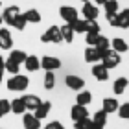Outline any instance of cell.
<instances>
[{
  "mask_svg": "<svg viewBox=\"0 0 129 129\" xmlns=\"http://www.w3.org/2000/svg\"><path fill=\"white\" fill-rule=\"evenodd\" d=\"M6 85H8V89L13 90V92H22V90L28 89L30 79H28V76H24V74H15V76H11V78L6 81Z\"/></svg>",
  "mask_w": 129,
  "mask_h": 129,
  "instance_id": "6da1fadb",
  "label": "cell"
},
{
  "mask_svg": "<svg viewBox=\"0 0 129 129\" xmlns=\"http://www.w3.org/2000/svg\"><path fill=\"white\" fill-rule=\"evenodd\" d=\"M107 20L113 28H124V30L129 28V8L124 9V11H118L113 17H107Z\"/></svg>",
  "mask_w": 129,
  "mask_h": 129,
  "instance_id": "7a4b0ae2",
  "label": "cell"
},
{
  "mask_svg": "<svg viewBox=\"0 0 129 129\" xmlns=\"http://www.w3.org/2000/svg\"><path fill=\"white\" fill-rule=\"evenodd\" d=\"M102 64H103V67L105 68H114V67H118V64H120V54H116V52L114 50H107V52H103V54H102Z\"/></svg>",
  "mask_w": 129,
  "mask_h": 129,
  "instance_id": "3957f363",
  "label": "cell"
},
{
  "mask_svg": "<svg viewBox=\"0 0 129 129\" xmlns=\"http://www.w3.org/2000/svg\"><path fill=\"white\" fill-rule=\"evenodd\" d=\"M41 41L43 43H61V31L57 26H50L48 30H46L43 35H41Z\"/></svg>",
  "mask_w": 129,
  "mask_h": 129,
  "instance_id": "277c9868",
  "label": "cell"
},
{
  "mask_svg": "<svg viewBox=\"0 0 129 129\" xmlns=\"http://www.w3.org/2000/svg\"><path fill=\"white\" fill-rule=\"evenodd\" d=\"M59 15L64 20V24H72L74 20H78V9L72 8V6H63L59 9Z\"/></svg>",
  "mask_w": 129,
  "mask_h": 129,
  "instance_id": "5b68a950",
  "label": "cell"
},
{
  "mask_svg": "<svg viewBox=\"0 0 129 129\" xmlns=\"http://www.w3.org/2000/svg\"><path fill=\"white\" fill-rule=\"evenodd\" d=\"M64 85L68 87V89H72V90H83V87H85V79L83 78H79V76H74V74H68L67 78H64Z\"/></svg>",
  "mask_w": 129,
  "mask_h": 129,
  "instance_id": "8992f818",
  "label": "cell"
},
{
  "mask_svg": "<svg viewBox=\"0 0 129 129\" xmlns=\"http://www.w3.org/2000/svg\"><path fill=\"white\" fill-rule=\"evenodd\" d=\"M41 67H43L46 72H54V70L61 68V59H57L54 55H44L41 59Z\"/></svg>",
  "mask_w": 129,
  "mask_h": 129,
  "instance_id": "52a82bcc",
  "label": "cell"
},
{
  "mask_svg": "<svg viewBox=\"0 0 129 129\" xmlns=\"http://www.w3.org/2000/svg\"><path fill=\"white\" fill-rule=\"evenodd\" d=\"M19 15H20V9L17 8V6H8L6 11L2 13V22H6L8 26H13V22Z\"/></svg>",
  "mask_w": 129,
  "mask_h": 129,
  "instance_id": "ba28073f",
  "label": "cell"
},
{
  "mask_svg": "<svg viewBox=\"0 0 129 129\" xmlns=\"http://www.w3.org/2000/svg\"><path fill=\"white\" fill-rule=\"evenodd\" d=\"M81 13H83L85 20L90 22V20H96V19H98V13H100V11H98V8H96L94 4L85 2V4H83V9H81Z\"/></svg>",
  "mask_w": 129,
  "mask_h": 129,
  "instance_id": "9c48e42d",
  "label": "cell"
},
{
  "mask_svg": "<svg viewBox=\"0 0 129 129\" xmlns=\"http://www.w3.org/2000/svg\"><path fill=\"white\" fill-rule=\"evenodd\" d=\"M13 46V37H11L9 30L0 28V50H9Z\"/></svg>",
  "mask_w": 129,
  "mask_h": 129,
  "instance_id": "30bf717a",
  "label": "cell"
},
{
  "mask_svg": "<svg viewBox=\"0 0 129 129\" xmlns=\"http://www.w3.org/2000/svg\"><path fill=\"white\" fill-rule=\"evenodd\" d=\"M70 116H72L74 122H78V120L89 118V111H87V107H83V105H78V103H76L74 107L70 109Z\"/></svg>",
  "mask_w": 129,
  "mask_h": 129,
  "instance_id": "8fae6325",
  "label": "cell"
},
{
  "mask_svg": "<svg viewBox=\"0 0 129 129\" xmlns=\"http://www.w3.org/2000/svg\"><path fill=\"white\" fill-rule=\"evenodd\" d=\"M90 72H92V76H94L98 81H107L109 79V68H105L103 64H94Z\"/></svg>",
  "mask_w": 129,
  "mask_h": 129,
  "instance_id": "7c38bea8",
  "label": "cell"
},
{
  "mask_svg": "<svg viewBox=\"0 0 129 129\" xmlns=\"http://www.w3.org/2000/svg\"><path fill=\"white\" fill-rule=\"evenodd\" d=\"M102 59V54L96 50V46H87L85 50V61L90 63V64H96V61Z\"/></svg>",
  "mask_w": 129,
  "mask_h": 129,
  "instance_id": "4fadbf2b",
  "label": "cell"
},
{
  "mask_svg": "<svg viewBox=\"0 0 129 129\" xmlns=\"http://www.w3.org/2000/svg\"><path fill=\"white\" fill-rule=\"evenodd\" d=\"M22 100H24V105H26V111H35L39 107V103L43 102L39 96H35V94H26V96H22Z\"/></svg>",
  "mask_w": 129,
  "mask_h": 129,
  "instance_id": "5bb4252c",
  "label": "cell"
},
{
  "mask_svg": "<svg viewBox=\"0 0 129 129\" xmlns=\"http://www.w3.org/2000/svg\"><path fill=\"white\" fill-rule=\"evenodd\" d=\"M50 111H52V103L50 102H41L39 107L35 109L33 113H35V116H37L39 120H43V118H46V116L50 114Z\"/></svg>",
  "mask_w": 129,
  "mask_h": 129,
  "instance_id": "9a60e30c",
  "label": "cell"
},
{
  "mask_svg": "<svg viewBox=\"0 0 129 129\" xmlns=\"http://www.w3.org/2000/svg\"><path fill=\"white\" fill-rule=\"evenodd\" d=\"M22 122H24L26 129H41V120L35 114H24L22 116Z\"/></svg>",
  "mask_w": 129,
  "mask_h": 129,
  "instance_id": "2e32d148",
  "label": "cell"
},
{
  "mask_svg": "<svg viewBox=\"0 0 129 129\" xmlns=\"http://www.w3.org/2000/svg\"><path fill=\"white\" fill-rule=\"evenodd\" d=\"M24 67H26L28 72H35V70L41 68V59L37 55H28L26 61H24Z\"/></svg>",
  "mask_w": 129,
  "mask_h": 129,
  "instance_id": "e0dca14e",
  "label": "cell"
},
{
  "mask_svg": "<svg viewBox=\"0 0 129 129\" xmlns=\"http://www.w3.org/2000/svg\"><path fill=\"white\" fill-rule=\"evenodd\" d=\"M118 100H114V98H103V109L102 111H105L107 114H111V113H116L118 111Z\"/></svg>",
  "mask_w": 129,
  "mask_h": 129,
  "instance_id": "ac0fdd59",
  "label": "cell"
},
{
  "mask_svg": "<svg viewBox=\"0 0 129 129\" xmlns=\"http://www.w3.org/2000/svg\"><path fill=\"white\" fill-rule=\"evenodd\" d=\"M111 44H113V48H111V50H114L116 54H124V52H127V50H129L127 43H125L124 39H120V37L113 39V41H111Z\"/></svg>",
  "mask_w": 129,
  "mask_h": 129,
  "instance_id": "d6986e66",
  "label": "cell"
},
{
  "mask_svg": "<svg viewBox=\"0 0 129 129\" xmlns=\"http://www.w3.org/2000/svg\"><path fill=\"white\" fill-rule=\"evenodd\" d=\"M11 113H15V114H24L26 113V105H24V100L22 98H15L11 102Z\"/></svg>",
  "mask_w": 129,
  "mask_h": 129,
  "instance_id": "ffe728a7",
  "label": "cell"
},
{
  "mask_svg": "<svg viewBox=\"0 0 129 129\" xmlns=\"http://www.w3.org/2000/svg\"><path fill=\"white\" fill-rule=\"evenodd\" d=\"M90 102H92V94H90L89 90H79V92H78V98H76V103H78V105L87 107Z\"/></svg>",
  "mask_w": 129,
  "mask_h": 129,
  "instance_id": "44dd1931",
  "label": "cell"
},
{
  "mask_svg": "<svg viewBox=\"0 0 129 129\" xmlns=\"http://www.w3.org/2000/svg\"><path fill=\"white\" fill-rule=\"evenodd\" d=\"M59 31H61V39L64 41V43H72V39H74V30H72V26H70V24L61 26Z\"/></svg>",
  "mask_w": 129,
  "mask_h": 129,
  "instance_id": "7402d4cb",
  "label": "cell"
},
{
  "mask_svg": "<svg viewBox=\"0 0 129 129\" xmlns=\"http://www.w3.org/2000/svg\"><path fill=\"white\" fill-rule=\"evenodd\" d=\"M72 30H74V33H87V30H89V20H74L72 24Z\"/></svg>",
  "mask_w": 129,
  "mask_h": 129,
  "instance_id": "603a6c76",
  "label": "cell"
},
{
  "mask_svg": "<svg viewBox=\"0 0 129 129\" xmlns=\"http://www.w3.org/2000/svg\"><path fill=\"white\" fill-rule=\"evenodd\" d=\"M92 124L98 127H105V124H107V113L105 111H96L94 118H92Z\"/></svg>",
  "mask_w": 129,
  "mask_h": 129,
  "instance_id": "cb8c5ba5",
  "label": "cell"
},
{
  "mask_svg": "<svg viewBox=\"0 0 129 129\" xmlns=\"http://www.w3.org/2000/svg\"><path fill=\"white\" fill-rule=\"evenodd\" d=\"M26 57H28L26 52H22V50H13V52L9 54L8 59H9V61H13V63H17V64H20V63H24V61H26Z\"/></svg>",
  "mask_w": 129,
  "mask_h": 129,
  "instance_id": "d4e9b609",
  "label": "cell"
},
{
  "mask_svg": "<svg viewBox=\"0 0 129 129\" xmlns=\"http://www.w3.org/2000/svg\"><path fill=\"white\" fill-rule=\"evenodd\" d=\"M24 19H26V22H31V24H37V22H41V13L37 9H28V11H24Z\"/></svg>",
  "mask_w": 129,
  "mask_h": 129,
  "instance_id": "484cf974",
  "label": "cell"
},
{
  "mask_svg": "<svg viewBox=\"0 0 129 129\" xmlns=\"http://www.w3.org/2000/svg\"><path fill=\"white\" fill-rule=\"evenodd\" d=\"M127 85H129V81L127 78H118L114 81V85H113V90H114V94H122L125 89H127Z\"/></svg>",
  "mask_w": 129,
  "mask_h": 129,
  "instance_id": "4316f807",
  "label": "cell"
},
{
  "mask_svg": "<svg viewBox=\"0 0 129 129\" xmlns=\"http://www.w3.org/2000/svg\"><path fill=\"white\" fill-rule=\"evenodd\" d=\"M103 6H105V17H113L118 13V2L116 0H107Z\"/></svg>",
  "mask_w": 129,
  "mask_h": 129,
  "instance_id": "83f0119b",
  "label": "cell"
},
{
  "mask_svg": "<svg viewBox=\"0 0 129 129\" xmlns=\"http://www.w3.org/2000/svg\"><path fill=\"white\" fill-rule=\"evenodd\" d=\"M94 46H96V50L100 52V54H103V52L109 50V39L103 37V35H100V37H98V43H96Z\"/></svg>",
  "mask_w": 129,
  "mask_h": 129,
  "instance_id": "f1b7e54d",
  "label": "cell"
},
{
  "mask_svg": "<svg viewBox=\"0 0 129 129\" xmlns=\"http://www.w3.org/2000/svg\"><path fill=\"white\" fill-rule=\"evenodd\" d=\"M54 87H55V76H54V72H46L44 74V89L52 90Z\"/></svg>",
  "mask_w": 129,
  "mask_h": 129,
  "instance_id": "f546056e",
  "label": "cell"
},
{
  "mask_svg": "<svg viewBox=\"0 0 129 129\" xmlns=\"http://www.w3.org/2000/svg\"><path fill=\"white\" fill-rule=\"evenodd\" d=\"M6 72H9V74H19V70H20V64H17L13 61H9V59H6V67H4Z\"/></svg>",
  "mask_w": 129,
  "mask_h": 129,
  "instance_id": "4dcf8cb0",
  "label": "cell"
},
{
  "mask_svg": "<svg viewBox=\"0 0 129 129\" xmlns=\"http://www.w3.org/2000/svg\"><path fill=\"white\" fill-rule=\"evenodd\" d=\"M74 129H92V120L90 118H83L74 122Z\"/></svg>",
  "mask_w": 129,
  "mask_h": 129,
  "instance_id": "1f68e13d",
  "label": "cell"
},
{
  "mask_svg": "<svg viewBox=\"0 0 129 129\" xmlns=\"http://www.w3.org/2000/svg\"><path fill=\"white\" fill-rule=\"evenodd\" d=\"M9 111H11V102H8V100H0V118H4Z\"/></svg>",
  "mask_w": 129,
  "mask_h": 129,
  "instance_id": "d6a6232c",
  "label": "cell"
},
{
  "mask_svg": "<svg viewBox=\"0 0 129 129\" xmlns=\"http://www.w3.org/2000/svg\"><path fill=\"white\" fill-rule=\"evenodd\" d=\"M26 24H28V22H26V19H24V15H19V17H17V19H15V22H13V28H17V30H24V28H26Z\"/></svg>",
  "mask_w": 129,
  "mask_h": 129,
  "instance_id": "836d02e7",
  "label": "cell"
},
{
  "mask_svg": "<svg viewBox=\"0 0 129 129\" xmlns=\"http://www.w3.org/2000/svg\"><path fill=\"white\" fill-rule=\"evenodd\" d=\"M118 116L124 120H129V103H124L118 107Z\"/></svg>",
  "mask_w": 129,
  "mask_h": 129,
  "instance_id": "e575fe53",
  "label": "cell"
},
{
  "mask_svg": "<svg viewBox=\"0 0 129 129\" xmlns=\"http://www.w3.org/2000/svg\"><path fill=\"white\" fill-rule=\"evenodd\" d=\"M98 37H100V33H87V44L89 46H94L96 43H98Z\"/></svg>",
  "mask_w": 129,
  "mask_h": 129,
  "instance_id": "d590c367",
  "label": "cell"
},
{
  "mask_svg": "<svg viewBox=\"0 0 129 129\" xmlns=\"http://www.w3.org/2000/svg\"><path fill=\"white\" fill-rule=\"evenodd\" d=\"M87 33H100V24L96 20H90L89 22V30H87Z\"/></svg>",
  "mask_w": 129,
  "mask_h": 129,
  "instance_id": "8d00e7d4",
  "label": "cell"
},
{
  "mask_svg": "<svg viewBox=\"0 0 129 129\" xmlns=\"http://www.w3.org/2000/svg\"><path fill=\"white\" fill-rule=\"evenodd\" d=\"M44 129H64V127H63V124H61V122H50V124L46 125Z\"/></svg>",
  "mask_w": 129,
  "mask_h": 129,
  "instance_id": "74e56055",
  "label": "cell"
},
{
  "mask_svg": "<svg viewBox=\"0 0 129 129\" xmlns=\"http://www.w3.org/2000/svg\"><path fill=\"white\" fill-rule=\"evenodd\" d=\"M4 67H6V61H4V57H0V70H4Z\"/></svg>",
  "mask_w": 129,
  "mask_h": 129,
  "instance_id": "f35d334b",
  "label": "cell"
},
{
  "mask_svg": "<svg viewBox=\"0 0 129 129\" xmlns=\"http://www.w3.org/2000/svg\"><path fill=\"white\" fill-rule=\"evenodd\" d=\"M2 79H4V70H0V85H2Z\"/></svg>",
  "mask_w": 129,
  "mask_h": 129,
  "instance_id": "ab89813d",
  "label": "cell"
},
{
  "mask_svg": "<svg viewBox=\"0 0 129 129\" xmlns=\"http://www.w3.org/2000/svg\"><path fill=\"white\" fill-rule=\"evenodd\" d=\"M94 2H96V4H102V6H103L105 2H107V0H94Z\"/></svg>",
  "mask_w": 129,
  "mask_h": 129,
  "instance_id": "60d3db41",
  "label": "cell"
},
{
  "mask_svg": "<svg viewBox=\"0 0 129 129\" xmlns=\"http://www.w3.org/2000/svg\"><path fill=\"white\" fill-rule=\"evenodd\" d=\"M92 129H103V127H98V125H94V124H92Z\"/></svg>",
  "mask_w": 129,
  "mask_h": 129,
  "instance_id": "b9f144b4",
  "label": "cell"
},
{
  "mask_svg": "<svg viewBox=\"0 0 129 129\" xmlns=\"http://www.w3.org/2000/svg\"><path fill=\"white\" fill-rule=\"evenodd\" d=\"M0 24H2V15H0Z\"/></svg>",
  "mask_w": 129,
  "mask_h": 129,
  "instance_id": "7bdbcfd3",
  "label": "cell"
},
{
  "mask_svg": "<svg viewBox=\"0 0 129 129\" xmlns=\"http://www.w3.org/2000/svg\"><path fill=\"white\" fill-rule=\"evenodd\" d=\"M83 2H89V0H83Z\"/></svg>",
  "mask_w": 129,
  "mask_h": 129,
  "instance_id": "ee69618b",
  "label": "cell"
},
{
  "mask_svg": "<svg viewBox=\"0 0 129 129\" xmlns=\"http://www.w3.org/2000/svg\"><path fill=\"white\" fill-rule=\"evenodd\" d=\"M0 6H2V2H0Z\"/></svg>",
  "mask_w": 129,
  "mask_h": 129,
  "instance_id": "f6af8a7d",
  "label": "cell"
}]
</instances>
